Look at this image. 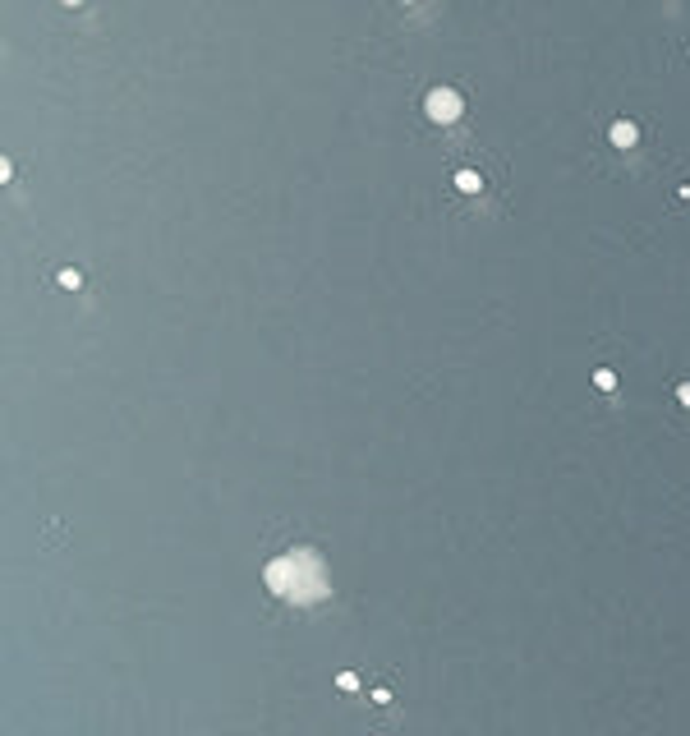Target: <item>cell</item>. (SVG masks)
<instances>
[{"mask_svg":"<svg viewBox=\"0 0 690 736\" xmlns=\"http://www.w3.org/2000/svg\"><path fill=\"white\" fill-rule=\"evenodd\" d=\"M263 580L276 598H285V603H295V607H308V603H322V598H327L331 575H327V561L313 548H290V552H276V557L267 561Z\"/></svg>","mask_w":690,"mask_h":736,"instance_id":"6da1fadb","label":"cell"},{"mask_svg":"<svg viewBox=\"0 0 690 736\" xmlns=\"http://www.w3.org/2000/svg\"><path fill=\"white\" fill-rule=\"evenodd\" d=\"M424 106H428V115H433L438 124H451V120H460L465 101H460V92H451V88H433Z\"/></svg>","mask_w":690,"mask_h":736,"instance_id":"7a4b0ae2","label":"cell"},{"mask_svg":"<svg viewBox=\"0 0 690 736\" xmlns=\"http://www.w3.org/2000/svg\"><path fill=\"white\" fill-rule=\"evenodd\" d=\"M608 134H612V143H617V147H631V143H635V134H640V129H635L631 120H617V124H612Z\"/></svg>","mask_w":690,"mask_h":736,"instance_id":"3957f363","label":"cell"},{"mask_svg":"<svg viewBox=\"0 0 690 736\" xmlns=\"http://www.w3.org/2000/svg\"><path fill=\"white\" fill-rule=\"evenodd\" d=\"M456 185H460V189H479V175H474V171H460Z\"/></svg>","mask_w":690,"mask_h":736,"instance_id":"277c9868","label":"cell"},{"mask_svg":"<svg viewBox=\"0 0 690 736\" xmlns=\"http://www.w3.org/2000/svg\"><path fill=\"white\" fill-rule=\"evenodd\" d=\"M594 382H598V387H603V391H608V387H612V382H617V377H612V373H608V368H598V373H594Z\"/></svg>","mask_w":690,"mask_h":736,"instance_id":"5b68a950","label":"cell"},{"mask_svg":"<svg viewBox=\"0 0 690 736\" xmlns=\"http://www.w3.org/2000/svg\"><path fill=\"white\" fill-rule=\"evenodd\" d=\"M65 5H83V0H65Z\"/></svg>","mask_w":690,"mask_h":736,"instance_id":"8992f818","label":"cell"}]
</instances>
